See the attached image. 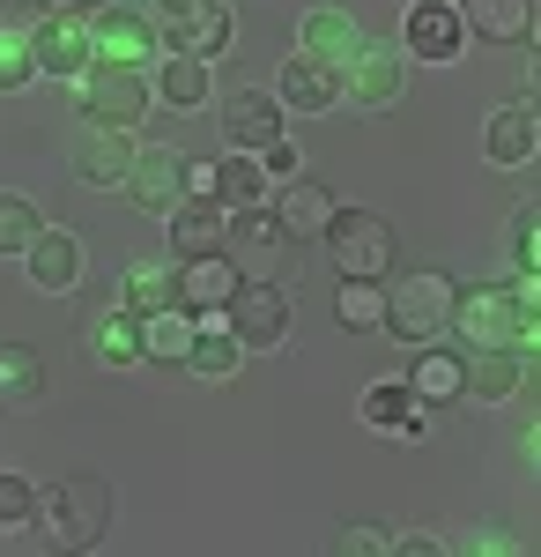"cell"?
Returning a JSON list of instances; mask_svg holds the SVG:
<instances>
[{"label": "cell", "instance_id": "obj_38", "mask_svg": "<svg viewBox=\"0 0 541 557\" xmlns=\"http://www.w3.org/2000/svg\"><path fill=\"white\" fill-rule=\"evenodd\" d=\"M512 260H519V275H534V268H541V209H534V201L512 209Z\"/></svg>", "mask_w": 541, "mask_h": 557}, {"label": "cell", "instance_id": "obj_36", "mask_svg": "<svg viewBox=\"0 0 541 557\" xmlns=\"http://www.w3.org/2000/svg\"><path fill=\"white\" fill-rule=\"evenodd\" d=\"M38 83V60H30V38L23 30H0V97Z\"/></svg>", "mask_w": 541, "mask_h": 557}, {"label": "cell", "instance_id": "obj_44", "mask_svg": "<svg viewBox=\"0 0 541 557\" xmlns=\"http://www.w3.org/2000/svg\"><path fill=\"white\" fill-rule=\"evenodd\" d=\"M23 8H30V0H0V15H23ZM30 15H38V8H30Z\"/></svg>", "mask_w": 541, "mask_h": 557}, {"label": "cell", "instance_id": "obj_45", "mask_svg": "<svg viewBox=\"0 0 541 557\" xmlns=\"http://www.w3.org/2000/svg\"><path fill=\"white\" fill-rule=\"evenodd\" d=\"M104 8H141V15H149V0H104Z\"/></svg>", "mask_w": 541, "mask_h": 557}, {"label": "cell", "instance_id": "obj_42", "mask_svg": "<svg viewBox=\"0 0 541 557\" xmlns=\"http://www.w3.org/2000/svg\"><path fill=\"white\" fill-rule=\"evenodd\" d=\"M30 8H38V15H89L97 0H30Z\"/></svg>", "mask_w": 541, "mask_h": 557}, {"label": "cell", "instance_id": "obj_28", "mask_svg": "<svg viewBox=\"0 0 541 557\" xmlns=\"http://www.w3.org/2000/svg\"><path fill=\"white\" fill-rule=\"evenodd\" d=\"M408 394H416L423 409H445V401H460V394H467V386H460V349L423 343L416 372H408Z\"/></svg>", "mask_w": 541, "mask_h": 557}, {"label": "cell", "instance_id": "obj_24", "mask_svg": "<svg viewBox=\"0 0 541 557\" xmlns=\"http://www.w3.org/2000/svg\"><path fill=\"white\" fill-rule=\"evenodd\" d=\"M126 164H134V134L119 127H89L75 141V178L83 186H126Z\"/></svg>", "mask_w": 541, "mask_h": 557}, {"label": "cell", "instance_id": "obj_27", "mask_svg": "<svg viewBox=\"0 0 541 557\" xmlns=\"http://www.w3.org/2000/svg\"><path fill=\"white\" fill-rule=\"evenodd\" d=\"M290 238H282V223H275V209H230V223H223V253L238 260H267V253H282Z\"/></svg>", "mask_w": 541, "mask_h": 557}, {"label": "cell", "instance_id": "obj_5", "mask_svg": "<svg viewBox=\"0 0 541 557\" xmlns=\"http://www.w3.org/2000/svg\"><path fill=\"white\" fill-rule=\"evenodd\" d=\"M75 104H83L89 127L134 134L141 120H149L156 89H149V75H141V67H89V75H75Z\"/></svg>", "mask_w": 541, "mask_h": 557}, {"label": "cell", "instance_id": "obj_41", "mask_svg": "<svg viewBox=\"0 0 541 557\" xmlns=\"http://www.w3.org/2000/svg\"><path fill=\"white\" fill-rule=\"evenodd\" d=\"M460 550H475V557H504V550H527V543H519L512 528H475V535H467Z\"/></svg>", "mask_w": 541, "mask_h": 557}, {"label": "cell", "instance_id": "obj_19", "mask_svg": "<svg viewBox=\"0 0 541 557\" xmlns=\"http://www.w3.org/2000/svg\"><path fill=\"white\" fill-rule=\"evenodd\" d=\"M223 223H230V209H223L215 194H186V201L171 209V253L178 260L223 253Z\"/></svg>", "mask_w": 541, "mask_h": 557}, {"label": "cell", "instance_id": "obj_32", "mask_svg": "<svg viewBox=\"0 0 541 557\" xmlns=\"http://www.w3.org/2000/svg\"><path fill=\"white\" fill-rule=\"evenodd\" d=\"M209 194L223 201V209H260V194H267V172H260V157H246V149H230V157L215 164Z\"/></svg>", "mask_w": 541, "mask_h": 557}, {"label": "cell", "instance_id": "obj_17", "mask_svg": "<svg viewBox=\"0 0 541 557\" xmlns=\"http://www.w3.org/2000/svg\"><path fill=\"white\" fill-rule=\"evenodd\" d=\"M223 134H230V149L260 157V149L282 134V104H275V89H230V97H223Z\"/></svg>", "mask_w": 541, "mask_h": 557}, {"label": "cell", "instance_id": "obj_12", "mask_svg": "<svg viewBox=\"0 0 541 557\" xmlns=\"http://www.w3.org/2000/svg\"><path fill=\"white\" fill-rule=\"evenodd\" d=\"M23 38H30L38 75H60V83L89 75V15H38Z\"/></svg>", "mask_w": 541, "mask_h": 557}, {"label": "cell", "instance_id": "obj_9", "mask_svg": "<svg viewBox=\"0 0 541 557\" xmlns=\"http://www.w3.org/2000/svg\"><path fill=\"white\" fill-rule=\"evenodd\" d=\"M527 372H534V349L527 343H490V349H460V386L475 394V401H512L519 386H527Z\"/></svg>", "mask_w": 541, "mask_h": 557}, {"label": "cell", "instance_id": "obj_26", "mask_svg": "<svg viewBox=\"0 0 541 557\" xmlns=\"http://www.w3.org/2000/svg\"><path fill=\"white\" fill-rule=\"evenodd\" d=\"M193 312L186 305H164V312H149L141 320V364H171V372H186V349H193Z\"/></svg>", "mask_w": 541, "mask_h": 557}, {"label": "cell", "instance_id": "obj_37", "mask_svg": "<svg viewBox=\"0 0 541 557\" xmlns=\"http://www.w3.org/2000/svg\"><path fill=\"white\" fill-rule=\"evenodd\" d=\"M334 320H341L349 335H372V327H378V283H341V298H334Z\"/></svg>", "mask_w": 541, "mask_h": 557}, {"label": "cell", "instance_id": "obj_10", "mask_svg": "<svg viewBox=\"0 0 541 557\" xmlns=\"http://www.w3.org/2000/svg\"><path fill=\"white\" fill-rule=\"evenodd\" d=\"M364 38H372V30H364L341 0H312V8H304V23H297V52H312L319 67H334V75L364 52Z\"/></svg>", "mask_w": 541, "mask_h": 557}, {"label": "cell", "instance_id": "obj_15", "mask_svg": "<svg viewBox=\"0 0 541 557\" xmlns=\"http://www.w3.org/2000/svg\"><path fill=\"white\" fill-rule=\"evenodd\" d=\"M460 45H467V23H460L453 0H416L408 8V30H401V52L408 60H460Z\"/></svg>", "mask_w": 541, "mask_h": 557}, {"label": "cell", "instance_id": "obj_13", "mask_svg": "<svg viewBox=\"0 0 541 557\" xmlns=\"http://www.w3.org/2000/svg\"><path fill=\"white\" fill-rule=\"evenodd\" d=\"M23 268H30V283L38 290H75L83 283V268H89V246H83V231H60V223H45L38 238L23 246Z\"/></svg>", "mask_w": 541, "mask_h": 557}, {"label": "cell", "instance_id": "obj_18", "mask_svg": "<svg viewBox=\"0 0 541 557\" xmlns=\"http://www.w3.org/2000/svg\"><path fill=\"white\" fill-rule=\"evenodd\" d=\"M541 149V120H534V97H519V104H504L482 120V157L490 164H534Z\"/></svg>", "mask_w": 541, "mask_h": 557}, {"label": "cell", "instance_id": "obj_40", "mask_svg": "<svg viewBox=\"0 0 541 557\" xmlns=\"http://www.w3.org/2000/svg\"><path fill=\"white\" fill-rule=\"evenodd\" d=\"M260 172H267V178H297V172H304V157H297L290 134H275V141L260 149Z\"/></svg>", "mask_w": 541, "mask_h": 557}, {"label": "cell", "instance_id": "obj_14", "mask_svg": "<svg viewBox=\"0 0 541 557\" xmlns=\"http://www.w3.org/2000/svg\"><path fill=\"white\" fill-rule=\"evenodd\" d=\"M178 275V305L193 312V320H223V305H230V290L246 283V268L230 253H201V260H178L171 268Z\"/></svg>", "mask_w": 541, "mask_h": 557}, {"label": "cell", "instance_id": "obj_20", "mask_svg": "<svg viewBox=\"0 0 541 557\" xmlns=\"http://www.w3.org/2000/svg\"><path fill=\"white\" fill-rule=\"evenodd\" d=\"M334 97H341V75H334V67H319L312 52L282 60V83H275V104H282V112H297V120H319Z\"/></svg>", "mask_w": 541, "mask_h": 557}, {"label": "cell", "instance_id": "obj_8", "mask_svg": "<svg viewBox=\"0 0 541 557\" xmlns=\"http://www.w3.org/2000/svg\"><path fill=\"white\" fill-rule=\"evenodd\" d=\"M401 89H408V52L386 38H364V52L341 67V97L356 104V112H386V104H401Z\"/></svg>", "mask_w": 541, "mask_h": 557}, {"label": "cell", "instance_id": "obj_30", "mask_svg": "<svg viewBox=\"0 0 541 557\" xmlns=\"http://www.w3.org/2000/svg\"><path fill=\"white\" fill-rule=\"evenodd\" d=\"M164 305H178V275L156 268V260H134V268L119 275V312L149 320V312H164Z\"/></svg>", "mask_w": 541, "mask_h": 557}, {"label": "cell", "instance_id": "obj_39", "mask_svg": "<svg viewBox=\"0 0 541 557\" xmlns=\"http://www.w3.org/2000/svg\"><path fill=\"white\" fill-rule=\"evenodd\" d=\"M334 550H349V557L393 550V528H386V520H349V528H341V535H334Z\"/></svg>", "mask_w": 541, "mask_h": 557}, {"label": "cell", "instance_id": "obj_3", "mask_svg": "<svg viewBox=\"0 0 541 557\" xmlns=\"http://www.w3.org/2000/svg\"><path fill=\"white\" fill-rule=\"evenodd\" d=\"M319 246H327L341 283H386L393 275V223L378 209H334Z\"/></svg>", "mask_w": 541, "mask_h": 557}, {"label": "cell", "instance_id": "obj_16", "mask_svg": "<svg viewBox=\"0 0 541 557\" xmlns=\"http://www.w3.org/2000/svg\"><path fill=\"white\" fill-rule=\"evenodd\" d=\"M149 89H156V104H171V112H201V104L215 97V60H193V52H156Z\"/></svg>", "mask_w": 541, "mask_h": 557}, {"label": "cell", "instance_id": "obj_25", "mask_svg": "<svg viewBox=\"0 0 541 557\" xmlns=\"http://www.w3.org/2000/svg\"><path fill=\"white\" fill-rule=\"evenodd\" d=\"M230 30H238V23H230V0H201V8H193V15H186V23H178V30L164 38V52L223 60V52H230Z\"/></svg>", "mask_w": 541, "mask_h": 557}, {"label": "cell", "instance_id": "obj_23", "mask_svg": "<svg viewBox=\"0 0 541 557\" xmlns=\"http://www.w3.org/2000/svg\"><path fill=\"white\" fill-rule=\"evenodd\" d=\"M334 209H341V201L327 194V178H290V186L275 194V223H282L290 246H297V238H319Z\"/></svg>", "mask_w": 541, "mask_h": 557}, {"label": "cell", "instance_id": "obj_6", "mask_svg": "<svg viewBox=\"0 0 541 557\" xmlns=\"http://www.w3.org/2000/svg\"><path fill=\"white\" fill-rule=\"evenodd\" d=\"M164 30L141 8H89V67H156Z\"/></svg>", "mask_w": 541, "mask_h": 557}, {"label": "cell", "instance_id": "obj_1", "mask_svg": "<svg viewBox=\"0 0 541 557\" xmlns=\"http://www.w3.org/2000/svg\"><path fill=\"white\" fill-rule=\"evenodd\" d=\"M453 275H438V268H416V275H401L393 290H378V327L393 335V343H445V320H453Z\"/></svg>", "mask_w": 541, "mask_h": 557}, {"label": "cell", "instance_id": "obj_46", "mask_svg": "<svg viewBox=\"0 0 541 557\" xmlns=\"http://www.w3.org/2000/svg\"><path fill=\"white\" fill-rule=\"evenodd\" d=\"M408 8H416V0H408Z\"/></svg>", "mask_w": 541, "mask_h": 557}, {"label": "cell", "instance_id": "obj_34", "mask_svg": "<svg viewBox=\"0 0 541 557\" xmlns=\"http://www.w3.org/2000/svg\"><path fill=\"white\" fill-rule=\"evenodd\" d=\"M45 231V209L30 201V194H15V186H0V253L23 260V246Z\"/></svg>", "mask_w": 541, "mask_h": 557}, {"label": "cell", "instance_id": "obj_43", "mask_svg": "<svg viewBox=\"0 0 541 557\" xmlns=\"http://www.w3.org/2000/svg\"><path fill=\"white\" fill-rule=\"evenodd\" d=\"M393 550H416V557H438V550H445V543H438V535H393Z\"/></svg>", "mask_w": 541, "mask_h": 557}, {"label": "cell", "instance_id": "obj_7", "mask_svg": "<svg viewBox=\"0 0 541 557\" xmlns=\"http://www.w3.org/2000/svg\"><path fill=\"white\" fill-rule=\"evenodd\" d=\"M223 327L246 343V357L260 349H282L290 343V298H282V283H260V275H246L238 290H230V305H223Z\"/></svg>", "mask_w": 541, "mask_h": 557}, {"label": "cell", "instance_id": "obj_11", "mask_svg": "<svg viewBox=\"0 0 541 557\" xmlns=\"http://www.w3.org/2000/svg\"><path fill=\"white\" fill-rule=\"evenodd\" d=\"M126 201L141 215H171L186 201V157L164 149V141H149V149H134V164H126Z\"/></svg>", "mask_w": 541, "mask_h": 557}, {"label": "cell", "instance_id": "obj_29", "mask_svg": "<svg viewBox=\"0 0 541 557\" xmlns=\"http://www.w3.org/2000/svg\"><path fill=\"white\" fill-rule=\"evenodd\" d=\"M238 364H246V343H238L223 320H201V327H193V349H186V372H193V380H230Z\"/></svg>", "mask_w": 541, "mask_h": 557}, {"label": "cell", "instance_id": "obj_2", "mask_svg": "<svg viewBox=\"0 0 541 557\" xmlns=\"http://www.w3.org/2000/svg\"><path fill=\"white\" fill-rule=\"evenodd\" d=\"M38 520H45V535H52L60 550H97V543L112 535V483L89 475V469L60 475L38 498Z\"/></svg>", "mask_w": 541, "mask_h": 557}, {"label": "cell", "instance_id": "obj_4", "mask_svg": "<svg viewBox=\"0 0 541 557\" xmlns=\"http://www.w3.org/2000/svg\"><path fill=\"white\" fill-rule=\"evenodd\" d=\"M445 335H460V349H490V343H527L534 349V312L512 298V283H475V290H453Z\"/></svg>", "mask_w": 541, "mask_h": 557}, {"label": "cell", "instance_id": "obj_31", "mask_svg": "<svg viewBox=\"0 0 541 557\" xmlns=\"http://www.w3.org/2000/svg\"><path fill=\"white\" fill-rule=\"evenodd\" d=\"M45 394V364L30 343H0V409H30Z\"/></svg>", "mask_w": 541, "mask_h": 557}, {"label": "cell", "instance_id": "obj_22", "mask_svg": "<svg viewBox=\"0 0 541 557\" xmlns=\"http://www.w3.org/2000/svg\"><path fill=\"white\" fill-rule=\"evenodd\" d=\"M356 417H364L372 431H401V438H423V431H430V409H423L416 394H408V380H378V386H364Z\"/></svg>", "mask_w": 541, "mask_h": 557}, {"label": "cell", "instance_id": "obj_35", "mask_svg": "<svg viewBox=\"0 0 541 557\" xmlns=\"http://www.w3.org/2000/svg\"><path fill=\"white\" fill-rule=\"evenodd\" d=\"M38 520V483L23 469H0V528H30Z\"/></svg>", "mask_w": 541, "mask_h": 557}, {"label": "cell", "instance_id": "obj_21", "mask_svg": "<svg viewBox=\"0 0 541 557\" xmlns=\"http://www.w3.org/2000/svg\"><path fill=\"white\" fill-rule=\"evenodd\" d=\"M467 38L482 45H527L534 38V0H453Z\"/></svg>", "mask_w": 541, "mask_h": 557}, {"label": "cell", "instance_id": "obj_33", "mask_svg": "<svg viewBox=\"0 0 541 557\" xmlns=\"http://www.w3.org/2000/svg\"><path fill=\"white\" fill-rule=\"evenodd\" d=\"M89 349H97L104 364H119V372H126V364H141V320L112 305V312H104V320L89 327Z\"/></svg>", "mask_w": 541, "mask_h": 557}]
</instances>
